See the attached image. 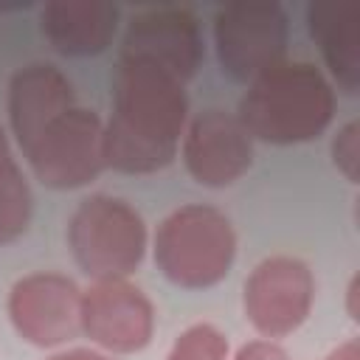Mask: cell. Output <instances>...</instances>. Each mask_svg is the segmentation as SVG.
I'll use <instances>...</instances> for the list:
<instances>
[{"instance_id": "obj_16", "label": "cell", "mask_w": 360, "mask_h": 360, "mask_svg": "<svg viewBox=\"0 0 360 360\" xmlns=\"http://www.w3.org/2000/svg\"><path fill=\"white\" fill-rule=\"evenodd\" d=\"M166 360H228V340L211 323H194L174 340Z\"/></svg>"}, {"instance_id": "obj_13", "label": "cell", "mask_w": 360, "mask_h": 360, "mask_svg": "<svg viewBox=\"0 0 360 360\" xmlns=\"http://www.w3.org/2000/svg\"><path fill=\"white\" fill-rule=\"evenodd\" d=\"M118 8L104 0H53L39 14L45 39L65 56H96L115 37Z\"/></svg>"}, {"instance_id": "obj_4", "label": "cell", "mask_w": 360, "mask_h": 360, "mask_svg": "<svg viewBox=\"0 0 360 360\" xmlns=\"http://www.w3.org/2000/svg\"><path fill=\"white\" fill-rule=\"evenodd\" d=\"M68 242L79 267L96 281L127 278L143 259L146 225L129 202L110 194H93L73 211Z\"/></svg>"}, {"instance_id": "obj_9", "label": "cell", "mask_w": 360, "mask_h": 360, "mask_svg": "<svg viewBox=\"0 0 360 360\" xmlns=\"http://www.w3.org/2000/svg\"><path fill=\"white\" fill-rule=\"evenodd\" d=\"M82 332L107 352H141L155 332L152 301L127 278H98L82 292Z\"/></svg>"}, {"instance_id": "obj_21", "label": "cell", "mask_w": 360, "mask_h": 360, "mask_svg": "<svg viewBox=\"0 0 360 360\" xmlns=\"http://www.w3.org/2000/svg\"><path fill=\"white\" fill-rule=\"evenodd\" d=\"M0 158H8V141H6L3 127H0Z\"/></svg>"}, {"instance_id": "obj_7", "label": "cell", "mask_w": 360, "mask_h": 360, "mask_svg": "<svg viewBox=\"0 0 360 360\" xmlns=\"http://www.w3.org/2000/svg\"><path fill=\"white\" fill-rule=\"evenodd\" d=\"M315 298L312 270L292 256H270L245 278V315L264 338L292 335L309 315Z\"/></svg>"}, {"instance_id": "obj_19", "label": "cell", "mask_w": 360, "mask_h": 360, "mask_svg": "<svg viewBox=\"0 0 360 360\" xmlns=\"http://www.w3.org/2000/svg\"><path fill=\"white\" fill-rule=\"evenodd\" d=\"M48 360H110V357L101 352H93V349H70V352H59Z\"/></svg>"}, {"instance_id": "obj_5", "label": "cell", "mask_w": 360, "mask_h": 360, "mask_svg": "<svg viewBox=\"0 0 360 360\" xmlns=\"http://www.w3.org/2000/svg\"><path fill=\"white\" fill-rule=\"evenodd\" d=\"M214 42L222 70L236 82H253L284 59L287 14L278 3H231L214 17Z\"/></svg>"}, {"instance_id": "obj_15", "label": "cell", "mask_w": 360, "mask_h": 360, "mask_svg": "<svg viewBox=\"0 0 360 360\" xmlns=\"http://www.w3.org/2000/svg\"><path fill=\"white\" fill-rule=\"evenodd\" d=\"M31 222V188L20 166L8 158H0V245L14 242L25 233Z\"/></svg>"}, {"instance_id": "obj_17", "label": "cell", "mask_w": 360, "mask_h": 360, "mask_svg": "<svg viewBox=\"0 0 360 360\" xmlns=\"http://www.w3.org/2000/svg\"><path fill=\"white\" fill-rule=\"evenodd\" d=\"M332 160L346 174L349 183L360 180V127H357V121L346 124L338 132V138L332 141Z\"/></svg>"}, {"instance_id": "obj_2", "label": "cell", "mask_w": 360, "mask_h": 360, "mask_svg": "<svg viewBox=\"0 0 360 360\" xmlns=\"http://www.w3.org/2000/svg\"><path fill=\"white\" fill-rule=\"evenodd\" d=\"M335 115V90L309 62H278L248 82L236 118L250 138L290 146L318 138Z\"/></svg>"}, {"instance_id": "obj_6", "label": "cell", "mask_w": 360, "mask_h": 360, "mask_svg": "<svg viewBox=\"0 0 360 360\" xmlns=\"http://www.w3.org/2000/svg\"><path fill=\"white\" fill-rule=\"evenodd\" d=\"M37 180L48 188H79L101 174L104 124L93 110L73 107L59 115L25 152Z\"/></svg>"}, {"instance_id": "obj_10", "label": "cell", "mask_w": 360, "mask_h": 360, "mask_svg": "<svg viewBox=\"0 0 360 360\" xmlns=\"http://www.w3.org/2000/svg\"><path fill=\"white\" fill-rule=\"evenodd\" d=\"M118 59L152 65L186 84L202 59V39L194 14L186 8H146L135 14L127 25Z\"/></svg>"}, {"instance_id": "obj_20", "label": "cell", "mask_w": 360, "mask_h": 360, "mask_svg": "<svg viewBox=\"0 0 360 360\" xmlns=\"http://www.w3.org/2000/svg\"><path fill=\"white\" fill-rule=\"evenodd\" d=\"M323 360H360V346H357V340H346L335 352H329Z\"/></svg>"}, {"instance_id": "obj_11", "label": "cell", "mask_w": 360, "mask_h": 360, "mask_svg": "<svg viewBox=\"0 0 360 360\" xmlns=\"http://www.w3.org/2000/svg\"><path fill=\"white\" fill-rule=\"evenodd\" d=\"M183 163L200 186H231L253 163V138L233 112L205 110L186 129Z\"/></svg>"}, {"instance_id": "obj_3", "label": "cell", "mask_w": 360, "mask_h": 360, "mask_svg": "<svg viewBox=\"0 0 360 360\" xmlns=\"http://www.w3.org/2000/svg\"><path fill=\"white\" fill-rule=\"evenodd\" d=\"M236 256L231 219L211 205H183L172 211L155 233L158 270L183 290L219 284Z\"/></svg>"}, {"instance_id": "obj_14", "label": "cell", "mask_w": 360, "mask_h": 360, "mask_svg": "<svg viewBox=\"0 0 360 360\" xmlns=\"http://www.w3.org/2000/svg\"><path fill=\"white\" fill-rule=\"evenodd\" d=\"M307 25L321 45L329 73L346 93L360 87V14L352 3H315L307 11Z\"/></svg>"}, {"instance_id": "obj_1", "label": "cell", "mask_w": 360, "mask_h": 360, "mask_svg": "<svg viewBox=\"0 0 360 360\" xmlns=\"http://www.w3.org/2000/svg\"><path fill=\"white\" fill-rule=\"evenodd\" d=\"M186 84L166 70L118 59L112 115L104 124V160L124 174H152L177 155L186 129Z\"/></svg>"}, {"instance_id": "obj_18", "label": "cell", "mask_w": 360, "mask_h": 360, "mask_svg": "<svg viewBox=\"0 0 360 360\" xmlns=\"http://www.w3.org/2000/svg\"><path fill=\"white\" fill-rule=\"evenodd\" d=\"M233 360H290L287 352L273 340H250L245 343Z\"/></svg>"}, {"instance_id": "obj_12", "label": "cell", "mask_w": 360, "mask_h": 360, "mask_svg": "<svg viewBox=\"0 0 360 360\" xmlns=\"http://www.w3.org/2000/svg\"><path fill=\"white\" fill-rule=\"evenodd\" d=\"M73 107V84L59 68L45 62L20 68L8 84V121L22 155L59 115Z\"/></svg>"}, {"instance_id": "obj_8", "label": "cell", "mask_w": 360, "mask_h": 360, "mask_svg": "<svg viewBox=\"0 0 360 360\" xmlns=\"http://www.w3.org/2000/svg\"><path fill=\"white\" fill-rule=\"evenodd\" d=\"M8 318L31 346H59L82 329V290L68 276L31 273L11 287Z\"/></svg>"}]
</instances>
